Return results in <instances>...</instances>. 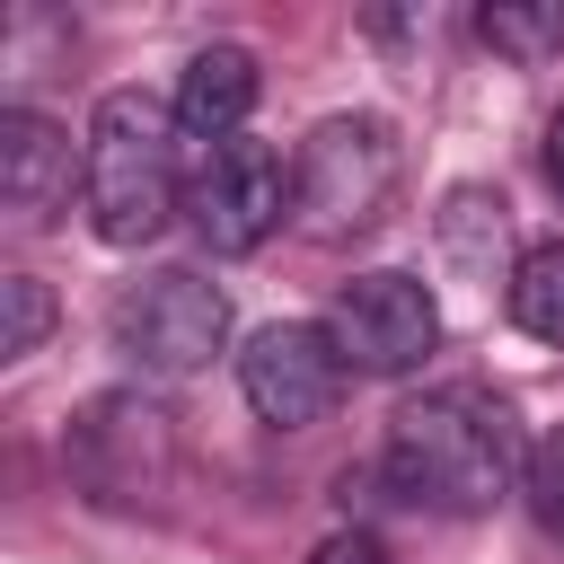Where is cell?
I'll return each mask as SVG.
<instances>
[{"label": "cell", "mask_w": 564, "mask_h": 564, "mask_svg": "<svg viewBox=\"0 0 564 564\" xmlns=\"http://www.w3.org/2000/svg\"><path fill=\"white\" fill-rule=\"evenodd\" d=\"M176 115L150 88H106L79 141V194L106 247H150L176 212H185V176H176Z\"/></svg>", "instance_id": "7a4b0ae2"}, {"label": "cell", "mask_w": 564, "mask_h": 564, "mask_svg": "<svg viewBox=\"0 0 564 564\" xmlns=\"http://www.w3.org/2000/svg\"><path fill=\"white\" fill-rule=\"evenodd\" d=\"M44 335H53V291H44L35 273H9V282H0V352L26 361Z\"/></svg>", "instance_id": "5bb4252c"}, {"label": "cell", "mask_w": 564, "mask_h": 564, "mask_svg": "<svg viewBox=\"0 0 564 564\" xmlns=\"http://www.w3.org/2000/svg\"><path fill=\"white\" fill-rule=\"evenodd\" d=\"M502 238H511L502 194H485V185H449V203H441V247H449V264H467L476 282H494V273H502ZM502 282H511V273H502Z\"/></svg>", "instance_id": "8fae6325"}, {"label": "cell", "mask_w": 564, "mask_h": 564, "mask_svg": "<svg viewBox=\"0 0 564 564\" xmlns=\"http://www.w3.org/2000/svg\"><path fill=\"white\" fill-rule=\"evenodd\" d=\"M546 176H555V194H564V106H555V123H546Z\"/></svg>", "instance_id": "e0dca14e"}, {"label": "cell", "mask_w": 564, "mask_h": 564, "mask_svg": "<svg viewBox=\"0 0 564 564\" xmlns=\"http://www.w3.org/2000/svg\"><path fill=\"white\" fill-rule=\"evenodd\" d=\"M115 352L141 370V379H194L220 344H229V300L212 273L194 264H150L141 282L115 291V317H106Z\"/></svg>", "instance_id": "277c9868"}, {"label": "cell", "mask_w": 564, "mask_h": 564, "mask_svg": "<svg viewBox=\"0 0 564 564\" xmlns=\"http://www.w3.org/2000/svg\"><path fill=\"white\" fill-rule=\"evenodd\" d=\"M529 511L564 538V423L538 441V458H529Z\"/></svg>", "instance_id": "9a60e30c"}, {"label": "cell", "mask_w": 564, "mask_h": 564, "mask_svg": "<svg viewBox=\"0 0 564 564\" xmlns=\"http://www.w3.org/2000/svg\"><path fill=\"white\" fill-rule=\"evenodd\" d=\"M308 564H388V546H379L370 529H344V538H326Z\"/></svg>", "instance_id": "2e32d148"}, {"label": "cell", "mask_w": 564, "mask_h": 564, "mask_svg": "<svg viewBox=\"0 0 564 564\" xmlns=\"http://www.w3.org/2000/svg\"><path fill=\"white\" fill-rule=\"evenodd\" d=\"M476 44L502 62H546L564 53V0H494L476 9Z\"/></svg>", "instance_id": "4fadbf2b"}, {"label": "cell", "mask_w": 564, "mask_h": 564, "mask_svg": "<svg viewBox=\"0 0 564 564\" xmlns=\"http://www.w3.org/2000/svg\"><path fill=\"white\" fill-rule=\"evenodd\" d=\"M282 212H291V167H282L264 141H220V150H203L194 176H185V220H194V238H203L212 256L264 247V238L282 229Z\"/></svg>", "instance_id": "52a82bcc"}, {"label": "cell", "mask_w": 564, "mask_h": 564, "mask_svg": "<svg viewBox=\"0 0 564 564\" xmlns=\"http://www.w3.org/2000/svg\"><path fill=\"white\" fill-rule=\"evenodd\" d=\"M0 203H9L18 229H44L70 203V132L35 106L0 115Z\"/></svg>", "instance_id": "9c48e42d"}, {"label": "cell", "mask_w": 564, "mask_h": 564, "mask_svg": "<svg viewBox=\"0 0 564 564\" xmlns=\"http://www.w3.org/2000/svg\"><path fill=\"white\" fill-rule=\"evenodd\" d=\"M62 458H70V476H79V494H88V502H106V511H141V502H159V494H167V476H176L167 414H159L141 388L97 397V405L70 423Z\"/></svg>", "instance_id": "5b68a950"}, {"label": "cell", "mask_w": 564, "mask_h": 564, "mask_svg": "<svg viewBox=\"0 0 564 564\" xmlns=\"http://www.w3.org/2000/svg\"><path fill=\"white\" fill-rule=\"evenodd\" d=\"M326 335H335L344 370H361V379H405V370L432 361L441 308H432V291H423L414 273H352V282L335 291V308H326Z\"/></svg>", "instance_id": "8992f818"}, {"label": "cell", "mask_w": 564, "mask_h": 564, "mask_svg": "<svg viewBox=\"0 0 564 564\" xmlns=\"http://www.w3.org/2000/svg\"><path fill=\"white\" fill-rule=\"evenodd\" d=\"M335 388H344V352H335L326 326H264V335L238 352V397H247V414L273 423V432L326 423Z\"/></svg>", "instance_id": "ba28073f"}, {"label": "cell", "mask_w": 564, "mask_h": 564, "mask_svg": "<svg viewBox=\"0 0 564 564\" xmlns=\"http://www.w3.org/2000/svg\"><path fill=\"white\" fill-rule=\"evenodd\" d=\"M397 167H405V150H397V132L379 115H326L300 141V159H291V212H300V229L317 247H344V238L379 229L388 203H397Z\"/></svg>", "instance_id": "3957f363"}, {"label": "cell", "mask_w": 564, "mask_h": 564, "mask_svg": "<svg viewBox=\"0 0 564 564\" xmlns=\"http://www.w3.org/2000/svg\"><path fill=\"white\" fill-rule=\"evenodd\" d=\"M511 476H520V432H511V405L485 388H432L397 405L388 449H379V485L405 511H441V520L494 511Z\"/></svg>", "instance_id": "6da1fadb"}, {"label": "cell", "mask_w": 564, "mask_h": 564, "mask_svg": "<svg viewBox=\"0 0 564 564\" xmlns=\"http://www.w3.org/2000/svg\"><path fill=\"white\" fill-rule=\"evenodd\" d=\"M167 115H176V132H185L194 150L238 141V123L256 115V53H247V44H203V53L185 62Z\"/></svg>", "instance_id": "30bf717a"}, {"label": "cell", "mask_w": 564, "mask_h": 564, "mask_svg": "<svg viewBox=\"0 0 564 564\" xmlns=\"http://www.w3.org/2000/svg\"><path fill=\"white\" fill-rule=\"evenodd\" d=\"M502 300H511V326H520V335L564 344V238H538V247L511 264Z\"/></svg>", "instance_id": "7c38bea8"}]
</instances>
